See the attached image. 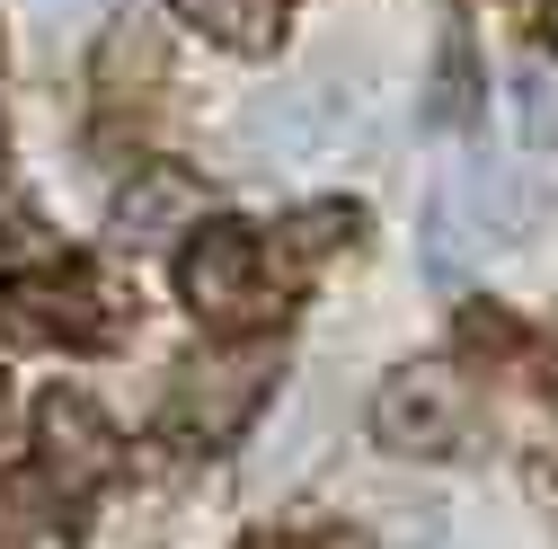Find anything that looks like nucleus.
Returning a JSON list of instances; mask_svg holds the SVG:
<instances>
[{"mask_svg":"<svg viewBox=\"0 0 558 549\" xmlns=\"http://www.w3.org/2000/svg\"><path fill=\"white\" fill-rule=\"evenodd\" d=\"M523 231H532V186L514 169H487V160L444 169V186L426 204V274L435 284H461L478 257L514 248Z\"/></svg>","mask_w":558,"mask_h":549,"instance_id":"obj_1","label":"nucleus"},{"mask_svg":"<svg viewBox=\"0 0 558 549\" xmlns=\"http://www.w3.org/2000/svg\"><path fill=\"white\" fill-rule=\"evenodd\" d=\"M178 284H186V302L214 319V328H266V319H284V274H275V248L257 240V231H240V222H214L195 248H186V266H178Z\"/></svg>","mask_w":558,"mask_h":549,"instance_id":"obj_2","label":"nucleus"},{"mask_svg":"<svg viewBox=\"0 0 558 549\" xmlns=\"http://www.w3.org/2000/svg\"><path fill=\"white\" fill-rule=\"evenodd\" d=\"M355 133H364V107L345 98L337 81H302V89H275L240 115V143L275 169H328L355 151Z\"/></svg>","mask_w":558,"mask_h":549,"instance_id":"obj_3","label":"nucleus"},{"mask_svg":"<svg viewBox=\"0 0 558 549\" xmlns=\"http://www.w3.org/2000/svg\"><path fill=\"white\" fill-rule=\"evenodd\" d=\"M275 373H284L275 346H204V355L178 373V390H169V426L195 435V443H231L257 407H266Z\"/></svg>","mask_w":558,"mask_h":549,"instance_id":"obj_4","label":"nucleus"},{"mask_svg":"<svg viewBox=\"0 0 558 549\" xmlns=\"http://www.w3.org/2000/svg\"><path fill=\"white\" fill-rule=\"evenodd\" d=\"M470 426V381L452 364H399L381 390H373V435L381 452H408V461H435L452 452Z\"/></svg>","mask_w":558,"mask_h":549,"instance_id":"obj_5","label":"nucleus"},{"mask_svg":"<svg viewBox=\"0 0 558 549\" xmlns=\"http://www.w3.org/2000/svg\"><path fill=\"white\" fill-rule=\"evenodd\" d=\"M36 443H45V478L62 497H81V488H98V478L116 469V435H107V417L89 399H72V390H53L45 407H36Z\"/></svg>","mask_w":558,"mask_h":549,"instance_id":"obj_6","label":"nucleus"},{"mask_svg":"<svg viewBox=\"0 0 558 549\" xmlns=\"http://www.w3.org/2000/svg\"><path fill=\"white\" fill-rule=\"evenodd\" d=\"M186 222H204V186H195L186 169H169V160L133 169V178L116 186V213H107V231H116L124 248H160V240H178Z\"/></svg>","mask_w":558,"mask_h":549,"instance_id":"obj_7","label":"nucleus"},{"mask_svg":"<svg viewBox=\"0 0 558 549\" xmlns=\"http://www.w3.org/2000/svg\"><path fill=\"white\" fill-rule=\"evenodd\" d=\"M178 19L204 27L231 53H275L284 45V0H178Z\"/></svg>","mask_w":558,"mask_h":549,"instance_id":"obj_8","label":"nucleus"},{"mask_svg":"<svg viewBox=\"0 0 558 549\" xmlns=\"http://www.w3.org/2000/svg\"><path fill=\"white\" fill-rule=\"evenodd\" d=\"M0 549H72V523L36 478H0Z\"/></svg>","mask_w":558,"mask_h":549,"instance_id":"obj_9","label":"nucleus"},{"mask_svg":"<svg viewBox=\"0 0 558 549\" xmlns=\"http://www.w3.org/2000/svg\"><path fill=\"white\" fill-rule=\"evenodd\" d=\"M514 133L532 151H558V72L549 62H514Z\"/></svg>","mask_w":558,"mask_h":549,"instance_id":"obj_10","label":"nucleus"},{"mask_svg":"<svg viewBox=\"0 0 558 549\" xmlns=\"http://www.w3.org/2000/svg\"><path fill=\"white\" fill-rule=\"evenodd\" d=\"M337 240H355V204H311V213H293V231H284V257L319 266Z\"/></svg>","mask_w":558,"mask_h":549,"instance_id":"obj_11","label":"nucleus"},{"mask_svg":"<svg viewBox=\"0 0 558 549\" xmlns=\"http://www.w3.org/2000/svg\"><path fill=\"white\" fill-rule=\"evenodd\" d=\"M45 19H89V10H107V0H36Z\"/></svg>","mask_w":558,"mask_h":549,"instance_id":"obj_12","label":"nucleus"},{"mask_svg":"<svg viewBox=\"0 0 558 549\" xmlns=\"http://www.w3.org/2000/svg\"><path fill=\"white\" fill-rule=\"evenodd\" d=\"M311 549H364V540H355V532H328V540H311Z\"/></svg>","mask_w":558,"mask_h":549,"instance_id":"obj_13","label":"nucleus"},{"mask_svg":"<svg viewBox=\"0 0 558 549\" xmlns=\"http://www.w3.org/2000/svg\"><path fill=\"white\" fill-rule=\"evenodd\" d=\"M0 399H10V373H0Z\"/></svg>","mask_w":558,"mask_h":549,"instance_id":"obj_14","label":"nucleus"},{"mask_svg":"<svg viewBox=\"0 0 558 549\" xmlns=\"http://www.w3.org/2000/svg\"><path fill=\"white\" fill-rule=\"evenodd\" d=\"M549 27H558V0H549Z\"/></svg>","mask_w":558,"mask_h":549,"instance_id":"obj_15","label":"nucleus"},{"mask_svg":"<svg viewBox=\"0 0 558 549\" xmlns=\"http://www.w3.org/2000/svg\"><path fill=\"white\" fill-rule=\"evenodd\" d=\"M426 549H444V540H426Z\"/></svg>","mask_w":558,"mask_h":549,"instance_id":"obj_16","label":"nucleus"}]
</instances>
